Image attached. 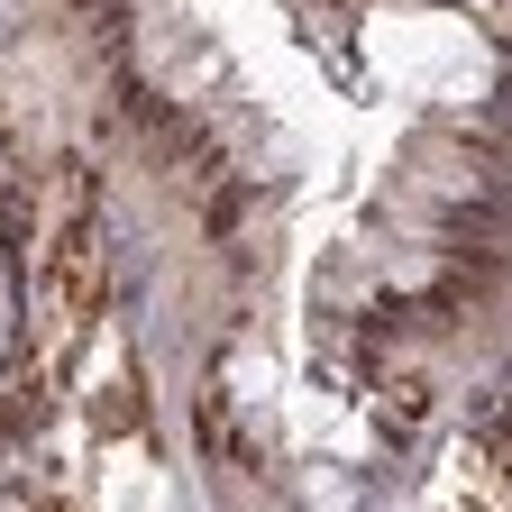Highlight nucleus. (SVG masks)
Masks as SVG:
<instances>
[{"label":"nucleus","instance_id":"nucleus-1","mask_svg":"<svg viewBox=\"0 0 512 512\" xmlns=\"http://www.w3.org/2000/svg\"><path fill=\"white\" fill-rule=\"evenodd\" d=\"M366 37H375V55L394 64V74H421V55H430V46H439V55H458V46H467V28H458V19H421V10H412V19L375 10V28H366Z\"/></svg>","mask_w":512,"mask_h":512}]
</instances>
